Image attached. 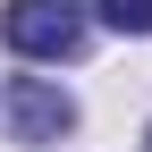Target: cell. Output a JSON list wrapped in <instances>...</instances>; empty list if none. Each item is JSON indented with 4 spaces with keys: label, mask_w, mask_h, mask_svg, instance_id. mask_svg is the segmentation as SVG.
<instances>
[{
    "label": "cell",
    "mask_w": 152,
    "mask_h": 152,
    "mask_svg": "<svg viewBox=\"0 0 152 152\" xmlns=\"http://www.w3.org/2000/svg\"><path fill=\"white\" fill-rule=\"evenodd\" d=\"M93 17L110 34H152V0H93Z\"/></svg>",
    "instance_id": "3957f363"
},
{
    "label": "cell",
    "mask_w": 152,
    "mask_h": 152,
    "mask_svg": "<svg viewBox=\"0 0 152 152\" xmlns=\"http://www.w3.org/2000/svg\"><path fill=\"white\" fill-rule=\"evenodd\" d=\"M0 34H9V51H26V59H76L85 9H76V0H9V9H0Z\"/></svg>",
    "instance_id": "6da1fadb"
},
{
    "label": "cell",
    "mask_w": 152,
    "mask_h": 152,
    "mask_svg": "<svg viewBox=\"0 0 152 152\" xmlns=\"http://www.w3.org/2000/svg\"><path fill=\"white\" fill-rule=\"evenodd\" d=\"M144 152H152V135H144Z\"/></svg>",
    "instance_id": "277c9868"
},
{
    "label": "cell",
    "mask_w": 152,
    "mask_h": 152,
    "mask_svg": "<svg viewBox=\"0 0 152 152\" xmlns=\"http://www.w3.org/2000/svg\"><path fill=\"white\" fill-rule=\"evenodd\" d=\"M0 127H9V144H59L76 127V102L51 76H9L0 85Z\"/></svg>",
    "instance_id": "7a4b0ae2"
}]
</instances>
